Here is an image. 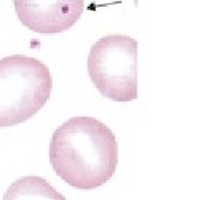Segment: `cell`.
<instances>
[{"label":"cell","instance_id":"obj_1","mask_svg":"<svg viewBox=\"0 0 200 200\" xmlns=\"http://www.w3.org/2000/svg\"><path fill=\"white\" fill-rule=\"evenodd\" d=\"M49 158L53 170L69 186L91 190L113 176L117 140L111 129L96 118H70L53 132Z\"/></svg>","mask_w":200,"mask_h":200},{"label":"cell","instance_id":"obj_5","mask_svg":"<svg viewBox=\"0 0 200 200\" xmlns=\"http://www.w3.org/2000/svg\"><path fill=\"white\" fill-rule=\"evenodd\" d=\"M2 200H67L46 179L28 176L10 184Z\"/></svg>","mask_w":200,"mask_h":200},{"label":"cell","instance_id":"obj_4","mask_svg":"<svg viewBox=\"0 0 200 200\" xmlns=\"http://www.w3.org/2000/svg\"><path fill=\"white\" fill-rule=\"evenodd\" d=\"M19 20L38 33H59L70 29L85 9V0H13Z\"/></svg>","mask_w":200,"mask_h":200},{"label":"cell","instance_id":"obj_2","mask_svg":"<svg viewBox=\"0 0 200 200\" xmlns=\"http://www.w3.org/2000/svg\"><path fill=\"white\" fill-rule=\"evenodd\" d=\"M50 70L37 58L21 55L0 59V128L30 119L49 100Z\"/></svg>","mask_w":200,"mask_h":200},{"label":"cell","instance_id":"obj_3","mask_svg":"<svg viewBox=\"0 0 200 200\" xmlns=\"http://www.w3.org/2000/svg\"><path fill=\"white\" fill-rule=\"evenodd\" d=\"M137 49L136 40L121 35L106 36L92 45L88 73L104 97L122 102L137 99Z\"/></svg>","mask_w":200,"mask_h":200}]
</instances>
